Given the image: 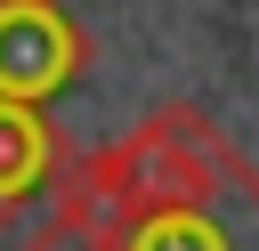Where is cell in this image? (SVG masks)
Wrapping results in <instances>:
<instances>
[{"label": "cell", "instance_id": "obj_1", "mask_svg": "<svg viewBox=\"0 0 259 251\" xmlns=\"http://www.w3.org/2000/svg\"><path fill=\"white\" fill-rule=\"evenodd\" d=\"M113 251H259V170L219 138L210 154V186L186 202H154L138 211Z\"/></svg>", "mask_w": 259, "mask_h": 251}, {"label": "cell", "instance_id": "obj_2", "mask_svg": "<svg viewBox=\"0 0 259 251\" xmlns=\"http://www.w3.org/2000/svg\"><path fill=\"white\" fill-rule=\"evenodd\" d=\"M89 32L73 24L65 0H0V97L49 105L81 81Z\"/></svg>", "mask_w": 259, "mask_h": 251}, {"label": "cell", "instance_id": "obj_3", "mask_svg": "<svg viewBox=\"0 0 259 251\" xmlns=\"http://www.w3.org/2000/svg\"><path fill=\"white\" fill-rule=\"evenodd\" d=\"M65 170V130L49 121V105H16L0 97V227H16Z\"/></svg>", "mask_w": 259, "mask_h": 251}]
</instances>
